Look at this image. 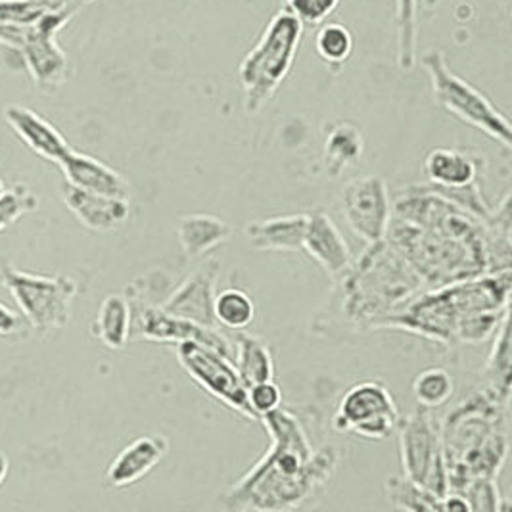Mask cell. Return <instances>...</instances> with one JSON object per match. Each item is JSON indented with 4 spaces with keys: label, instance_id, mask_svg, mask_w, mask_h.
Here are the masks:
<instances>
[{
    "label": "cell",
    "instance_id": "obj_22",
    "mask_svg": "<svg viewBox=\"0 0 512 512\" xmlns=\"http://www.w3.org/2000/svg\"><path fill=\"white\" fill-rule=\"evenodd\" d=\"M307 213L279 215L259 219L246 225L244 234L252 248L263 252H296L302 250Z\"/></svg>",
    "mask_w": 512,
    "mask_h": 512
},
{
    "label": "cell",
    "instance_id": "obj_23",
    "mask_svg": "<svg viewBox=\"0 0 512 512\" xmlns=\"http://www.w3.org/2000/svg\"><path fill=\"white\" fill-rule=\"evenodd\" d=\"M231 234L233 227L227 221L208 213H190L181 217L177 225L181 248L190 259H200L210 254L211 250L225 244Z\"/></svg>",
    "mask_w": 512,
    "mask_h": 512
},
{
    "label": "cell",
    "instance_id": "obj_32",
    "mask_svg": "<svg viewBox=\"0 0 512 512\" xmlns=\"http://www.w3.org/2000/svg\"><path fill=\"white\" fill-rule=\"evenodd\" d=\"M455 394V378L442 367H430L415 378L413 396L419 407L424 409H440L451 401Z\"/></svg>",
    "mask_w": 512,
    "mask_h": 512
},
{
    "label": "cell",
    "instance_id": "obj_40",
    "mask_svg": "<svg viewBox=\"0 0 512 512\" xmlns=\"http://www.w3.org/2000/svg\"><path fill=\"white\" fill-rule=\"evenodd\" d=\"M8 468H10V465H8L6 455L0 453V486L4 484V480H6V476H8Z\"/></svg>",
    "mask_w": 512,
    "mask_h": 512
},
{
    "label": "cell",
    "instance_id": "obj_19",
    "mask_svg": "<svg viewBox=\"0 0 512 512\" xmlns=\"http://www.w3.org/2000/svg\"><path fill=\"white\" fill-rule=\"evenodd\" d=\"M4 119L25 146L47 162L60 163L71 150L66 137L45 117L39 116L35 110L27 106H6Z\"/></svg>",
    "mask_w": 512,
    "mask_h": 512
},
{
    "label": "cell",
    "instance_id": "obj_30",
    "mask_svg": "<svg viewBox=\"0 0 512 512\" xmlns=\"http://www.w3.org/2000/svg\"><path fill=\"white\" fill-rule=\"evenodd\" d=\"M420 0H396L397 66L413 70L417 64V29Z\"/></svg>",
    "mask_w": 512,
    "mask_h": 512
},
{
    "label": "cell",
    "instance_id": "obj_5",
    "mask_svg": "<svg viewBox=\"0 0 512 512\" xmlns=\"http://www.w3.org/2000/svg\"><path fill=\"white\" fill-rule=\"evenodd\" d=\"M338 284L340 313L350 325L365 330H376L382 319L428 288L386 238L367 244Z\"/></svg>",
    "mask_w": 512,
    "mask_h": 512
},
{
    "label": "cell",
    "instance_id": "obj_16",
    "mask_svg": "<svg viewBox=\"0 0 512 512\" xmlns=\"http://www.w3.org/2000/svg\"><path fill=\"white\" fill-rule=\"evenodd\" d=\"M302 250L334 280L340 279L350 269L353 261L344 234L340 233L336 223L323 210L307 213Z\"/></svg>",
    "mask_w": 512,
    "mask_h": 512
},
{
    "label": "cell",
    "instance_id": "obj_10",
    "mask_svg": "<svg viewBox=\"0 0 512 512\" xmlns=\"http://www.w3.org/2000/svg\"><path fill=\"white\" fill-rule=\"evenodd\" d=\"M2 282L20 307V313L37 332L45 334L68 323L71 302L77 294L75 280L64 275L45 277L6 267Z\"/></svg>",
    "mask_w": 512,
    "mask_h": 512
},
{
    "label": "cell",
    "instance_id": "obj_15",
    "mask_svg": "<svg viewBox=\"0 0 512 512\" xmlns=\"http://www.w3.org/2000/svg\"><path fill=\"white\" fill-rule=\"evenodd\" d=\"M221 263L206 259L194 273H190L160 305L169 315L192 321L196 325L217 326L213 317V302L217 294V280Z\"/></svg>",
    "mask_w": 512,
    "mask_h": 512
},
{
    "label": "cell",
    "instance_id": "obj_29",
    "mask_svg": "<svg viewBox=\"0 0 512 512\" xmlns=\"http://www.w3.org/2000/svg\"><path fill=\"white\" fill-rule=\"evenodd\" d=\"M213 317L219 328L240 332L254 323L256 303L248 292L240 288H225L215 294Z\"/></svg>",
    "mask_w": 512,
    "mask_h": 512
},
{
    "label": "cell",
    "instance_id": "obj_21",
    "mask_svg": "<svg viewBox=\"0 0 512 512\" xmlns=\"http://www.w3.org/2000/svg\"><path fill=\"white\" fill-rule=\"evenodd\" d=\"M58 165L62 167L64 179L71 187L123 200L131 198V185L127 183V179L121 173H117L116 169L96 160L93 156L75 152L71 148Z\"/></svg>",
    "mask_w": 512,
    "mask_h": 512
},
{
    "label": "cell",
    "instance_id": "obj_37",
    "mask_svg": "<svg viewBox=\"0 0 512 512\" xmlns=\"http://www.w3.org/2000/svg\"><path fill=\"white\" fill-rule=\"evenodd\" d=\"M248 405L254 413L257 422L267 413L279 409L282 405V390L275 384V380H265L248 388Z\"/></svg>",
    "mask_w": 512,
    "mask_h": 512
},
{
    "label": "cell",
    "instance_id": "obj_13",
    "mask_svg": "<svg viewBox=\"0 0 512 512\" xmlns=\"http://www.w3.org/2000/svg\"><path fill=\"white\" fill-rule=\"evenodd\" d=\"M133 309V328L131 336L154 342V344H179V342H198L211 350L234 361V338H231L219 326H202L169 315L163 311L160 303L144 302L137 298H127Z\"/></svg>",
    "mask_w": 512,
    "mask_h": 512
},
{
    "label": "cell",
    "instance_id": "obj_9",
    "mask_svg": "<svg viewBox=\"0 0 512 512\" xmlns=\"http://www.w3.org/2000/svg\"><path fill=\"white\" fill-rule=\"evenodd\" d=\"M397 432L403 476L436 497L449 493L440 422L434 420L432 411L419 407L405 419L401 417Z\"/></svg>",
    "mask_w": 512,
    "mask_h": 512
},
{
    "label": "cell",
    "instance_id": "obj_6",
    "mask_svg": "<svg viewBox=\"0 0 512 512\" xmlns=\"http://www.w3.org/2000/svg\"><path fill=\"white\" fill-rule=\"evenodd\" d=\"M94 0H58L29 24L0 25V43L18 50L33 83L52 93L68 79V56L58 33Z\"/></svg>",
    "mask_w": 512,
    "mask_h": 512
},
{
    "label": "cell",
    "instance_id": "obj_8",
    "mask_svg": "<svg viewBox=\"0 0 512 512\" xmlns=\"http://www.w3.org/2000/svg\"><path fill=\"white\" fill-rule=\"evenodd\" d=\"M420 62L430 75L432 93L443 110L486 133L489 139L499 142L505 150H511V121L491 104L486 94L480 93L470 83H466L463 77L449 70L440 50H428Z\"/></svg>",
    "mask_w": 512,
    "mask_h": 512
},
{
    "label": "cell",
    "instance_id": "obj_2",
    "mask_svg": "<svg viewBox=\"0 0 512 512\" xmlns=\"http://www.w3.org/2000/svg\"><path fill=\"white\" fill-rule=\"evenodd\" d=\"M271 447L219 501L229 511H294L317 497L338 468L334 445L313 449L300 419L286 407L259 420Z\"/></svg>",
    "mask_w": 512,
    "mask_h": 512
},
{
    "label": "cell",
    "instance_id": "obj_34",
    "mask_svg": "<svg viewBox=\"0 0 512 512\" xmlns=\"http://www.w3.org/2000/svg\"><path fill=\"white\" fill-rule=\"evenodd\" d=\"M461 493L465 495L470 512H499L509 509V503H505V497L501 495L497 478H474Z\"/></svg>",
    "mask_w": 512,
    "mask_h": 512
},
{
    "label": "cell",
    "instance_id": "obj_18",
    "mask_svg": "<svg viewBox=\"0 0 512 512\" xmlns=\"http://www.w3.org/2000/svg\"><path fill=\"white\" fill-rule=\"evenodd\" d=\"M62 198L79 223L96 233H112L121 229L131 215L129 200L96 194L71 187L68 183L62 188Z\"/></svg>",
    "mask_w": 512,
    "mask_h": 512
},
{
    "label": "cell",
    "instance_id": "obj_25",
    "mask_svg": "<svg viewBox=\"0 0 512 512\" xmlns=\"http://www.w3.org/2000/svg\"><path fill=\"white\" fill-rule=\"evenodd\" d=\"M133 309L127 296L110 294L94 317L93 334L108 350H123L131 340Z\"/></svg>",
    "mask_w": 512,
    "mask_h": 512
},
{
    "label": "cell",
    "instance_id": "obj_26",
    "mask_svg": "<svg viewBox=\"0 0 512 512\" xmlns=\"http://www.w3.org/2000/svg\"><path fill=\"white\" fill-rule=\"evenodd\" d=\"M234 369L244 382L246 388L273 380L275 378V363L273 355L259 336L248 334L246 330L234 332Z\"/></svg>",
    "mask_w": 512,
    "mask_h": 512
},
{
    "label": "cell",
    "instance_id": "obj_33",
    "mask_svg": "<svg viewBox=\"0 0 512 512\" xmlns=\"http://www.w3.org/2000/svg\"><path fill=\"white\" fill-rule=\"evenodd\" d=\"M315 47L321 60L332 71H338L346 66L353 52V35L346 25L326 24L319 29L315 37Z\"/></svg>",
    "mask_w": 512,
    "mask_h": 512
},
{
    "label": "cell",
    "instance_id": "obj_11",
    "mask_svg": "<svg viewBox=\"0 0 512 512\" xmlns=\"http://www.w3.org/2000/svg\"><path fill=\"white\" fill-rule=\"evenodd\" d=\"M399 420V407L386 384L365 380L351 386L340 399L332 424L342 434L380 442L396 432Z\"/></svg>",
    "mask_w": 512,
    "mask_h": 512
},
{
    "label": "cell",
    "instance_id": "obj_42",
    "mask_svg": "<svg viewBox=\"0 0 512 512\" xmlns=\"http://www.w3.org/2000/svg\"><path fill=\"white\" fill-rule=\"evenodd\" d=\"M0 47H2V43H0Z\"/></svg>",
    "mask_w": 512,
    "mask_h": 512
},
{
    "label": "cell",
    "instance_id": "obj_39",
    "mask_svg": "<svg viewBox=\"0 0 512 512\" xmlns=\"http://www.w3.org/2000/svg\"><path fill=\"white\" fill-rule=\"evenodd\" d=\"M24 328L22 317L10 309L6 303L0 302V336H14Z\"/></svg>",
    "mask_w": 512,
    "mask_h": 512
},
{
    "label": "cell",
    "instance_id": "obj_14",
    "mask_svg": "<svg viewBox=\"0 0 512 512\" xmlns=\"http://www.w3.org/2000/svg\"><path fill=\"white\" fill-rule=\"evenodd\" d=\"M342 213L351 233L367 244L384 240L392 219V200L386 181L378 175L350 181L342 190Z\"/></svg>",
    "mask_w": 512,
    "mask_h": 512
},
{
    "label": "cell",
    "instance_id": "obj_3",
    "mask_svg": "<svg viewBox=\"0 0 512 512\" xmlns=\"http://www.w3.org/2000/svg\"><path fill=\"white\" fill-rule=\"evenodd\" d=\"M449 491L474 478H497L511 451V401L486 388L457 403L440 422Z\"/></svg>",
    "mask_w": 512,
    "mask_h": 512
},
{
    "label": "cell",
    "instance_id": "obj_35",
    "mask_svg": "<svg viewBox=\"0 0 512 512\" xmlns=\"http://www.w3.org/2000/svg\"><path fill=\"white\" fill-rule=\"evenodd\" d=\"M37 206V196L22 185L6 190L0 198V233L14 225L25 213L37 210Z\"/></svg>",
    "mask_w": 512,
    "mask_h": 512
},
{
    "label": "cell",
    "instance_id": "obj_41",
    "mask_svg": "<svg viewBox=\"0 0 512 512\" xmlns=\"http://www.w3.org/2000/svg\"><path fill=\"white\" fill-rule=\"evenodd\" d=\"M4 192H6V187H4V181L0 179V198L4 196Z\"/></svg>",
    "mask_w": 512,
    "mask_h": 512
},
{
    "label": "cell",
    "instance_id": "obj_31",
    "mask_svg": "<svg viewBox=\"0 0 512 512\" xmlns=\"http://www.w3.org/2000/svg\"><path fill=\"white\" fill-rule=\"evenodd\" d=\"M386 497L397 511H440L442 512V497L420 488L419 484L411 482L407 476L394 474L384 484Z\"/></svg>",
    "mask_w": 512,
    "mask_h": 512
},
{
    "label": "cell",
    "instance_id": "obj_20",
    "mask_svg": "<svg viewBox=\"0 0 512 512\" xmlns=\"http://www.w3.org/2000/svg\"><path fill=\"white\" fill-rule=\"evenodd\" d=\"M169 451V442L158 436H140L135 442L125 445L106 470V482L112 488H129L140 482L162 463Z\"/></svg>",
    "mask_w": 512,
    "mask_h": 512
},
{
    "label": "cell",
    "instance_id": "obj_7",
    "mask_svg": "<svg viewBox=\"0 0 512 512\" xmlns=\"http://www.w3.org/2000/svg\"><path fill=\"white\" fill-rule=\"evenodd\" d=\"M303 24L288 10H279L238 68L244 108L257 114L288 77L302 43Z\"/></svg>",
    "mask_w": 512,
    "mask_h": 512
},
{
    "label": "cell",
    "instance_id": "obj_27",
    "mask_svg": "<svg viewBox=\"0 0 512 512\" xmlns=\"http://www.w3.org/2000/svg\"><path fill=\"white\" fill-rule=\"evenodd\" d=\"M484 388L493 396L511 401L512 346L511 313H507L493 334V346L484 365Z\"/></svg>",
    "mask_w": 512,
    "mask_h": 512
},
{
    "label": "cell",
    "instance_id": "obj_28",
    "mask_svg": "<svg viewBox=\"0 0 512 512\" xmlns=\"http://www.w3.org/2000/svg\"><path fill=\"white\" fill-rule=\"evenodd\" d=\"M365 150V142L361 131L351 123H336L325 139L326 173L330 177H340L346 169L357 165Z\"/></svg>",
    "mask_w": 512,
    "mask_h": 512
},
{
    "label": "cell",
    "instance_id": "obj_4",
    "mask_svg": "<svg viewBox=\"0 0 512 512\" xmlns=\"http://www.w3.org/2000/svg\"><path fill=\"white\" fill-rule=\"evenodd\" d=\"M511 292V269L426 288L396 313L382 319L376 330H403L430 342L455 346L457 328L465 319L511 307Z\"/></svg>",
    "mask_w": 512,
    "mask_h": 512
},
{
    "label": "cell",
    "instance_id": "obj_17",
    "mask_svg": "<svg viewBox=\"0 0 512 512\" xmlns=\"http://www.w3.org/2000/svg\"><path fill=\"white\" fill-rule=\"evenodd\" d=\"M486 167V158L476 150L434 148L424 160V175L436 190H457L480 185Z\"/></svg>",
    "mask_w": 512,
    "mask_h": 512
},
{
    "label": "cell",
    "instance_id": "obj_36",
    "mask_svg": "<svg viewBox=\"0 0 512 512\" xmlns=\"http://www.w3.org/2000/svg\"><path fill=\"white\" fill-rule=\"evenodd\" d=\"M58 0H0V25L29 24Z\"/></svg>",
    "mask_w": 512,
    "mask_h": 512
},
{
    "label": "cell",
    "instance_id": "obj_38",
    "mask_svg": "<svg viewBox=\"0 0 512 512\" xmlns=\"http://www.w3.org/2000/svg\"><path fill=\"white\" fill-rule=\"evenodd\" d=\"M340 0H286V8L303 25H319L336 10Z\"/></svg>",
    "mask_w": 512,
    "mask_h": 512
},
{
    "label": "cell",
    "instance_id": "obj_12",
    "mask_svg": "<svg viewBox=\"0 0 512 512\" xmlns=\"http://www.w3.org/2000/svg\"><path fill=\"white\" fill-rule=\"evenodd\" d=\"M175 355L188 376L210 396L219 399L244 419L257 422L248 405V388L240 380L229 357L192 340L175 344Z\"/></svg>",
    "mask_w": 512,
    "mask_h": 512
},
{
    "label": "cell",
    "instance_id": "obj_24",
    "mask_svg": "<svg viewBox=\"0 0 512 512\" xmlns=\"http://www.w3.org/2000/svg\"><path fill=\"white\" fill-rule=\"evenodd\" d=\"M482 231L488 273L512 269L511 192L505 194L497 208H491L488 217L482 221Z\"/></svg>",
    "mask_w": 512,
    "mask_h": 512
},
{
    "label": "cell",
    "instance_id": "obj_1",
    "mask_svg": "<svg viewBox=\"0 0 512 512\" xmlns=\"http://www.w3.org/2000/svg\"><path fill=\"white\" fill-rule=\"evenodd\" d=\"M386 240L428 288L488 273L482 221L428 185L399 194Z\"/></svg>",
    "mask_w": 512,
    "mask_h": 512
}]
</instances>
